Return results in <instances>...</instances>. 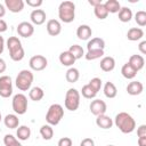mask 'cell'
<instances>
[{"label":"cell","mask_w":146,"mask_h":146,"mask_svg":"<svg viewBox=\"0 0 146 146\" xmlns=\"http://www.w3.org/2000/svg\"><path fill=\"white\" fill-rule=\"evenodd\" d=\"M122 133H131L136 129V121L135 119L128 114L127 112H120L115 115L113 122Z\"/></svg>","instance_id":"obj_1"},{"label":"cell","mask_w":146,"mask_h":146,"mask_svg":"<svg viewBox=\"0 0 146 146\" xmlns=\"http://www.w3.org/2000/svg\"><path fill=\"white\" fill-rule=\"evenodd\" d=\"M6 44L9 50V56L14 62H19L24 58V48L22 46L21 40L17 36H9Z\"/></svg>","instance_id":"obj_2"},{"label":"cell","mask_w":146,"mask_h":146,"mask_svg":"<svg viewBox=\"0 0 146 146\" xmlns=\"http://www.w3.org/2000/svg\"><path fill=\"white\" fill-rule=\"evenodd\" d=\"M58 17L64 23H72L75 18V5L72 1H63L58 7Z\"/></svg>","instance_id":"obj_3"},{"label":"cell","mask_w":146,"mask_h":146,"mask_svg":"<svg viewBox=\"0 0 146 146\" xmlns=\"http://www.w3.org/2000/svg\"><path fill=\"white\" fill-rule=\"evenodd\" d=\"M64 116V108L59 104H52L49 106L47 114H46V121L49 125H57Z\"/></svg>","instance_id":"obj_4"},{"label":"cell","mask_w":146,"mask_h":146,"mask_svg":"<svg viewBox=\"0 0 146 146\" xmlns=\"http://www.w3.org/2000/svg\"><path fill=\"white\" fill-rule=\"evenodd\" d=\"M33 79V73L30 70H22L16 76L15 84L21 91H27L32 86Z\"/></svg>","instance_id":"obj_5"},{"label":"cell","mask_w":146,"mask_h":146,"mask_svg":"<svg viewBox=\"0 0 146 146\" xmlns=\"http://www.w3.org/2000/svg\"><path fill=\"white\" fill-rule=\"evenodd\" d=\"M64 105H65V108L71 112L76 111L80 106V92L74 88H70L66 91Z\"/></svg>","instance_id":"obj_6"},{"label":"cell","mask_w":146,"mask_h":146,"mask_svg":"<svg viewBox=\"0 0 146 146\" xmlns=\"http://www.w3.org/2000/svg\"><path fill=\"white\" fill-rule=\"evenodd\" d=\"M11 106H13V110L16 114L18 115H23L26 113L27 111V98L25 95L23 94H17L13 97V100H11Z\"/></svg>","instance_id":"obj_7"},{"label":"cell","mask_w":146,"mask_h":146,"mask_svg":"<svg viewBox=\"0 0 146 146\" xmlns=\"http://www.w3.org/2000/svg\"><path fill=\"white\" fill-rule=\"evenodd\" d=\"M13 94V82L11 78L8 75L0 76V96L3 98H8Z\"/></svg>","instance_id":"obj_8"},{"label":"cell","mask_w":146,"mask_h":146,"mask_svg":"<svg viewBox=\"0 0 146 146\" xmlns=\"http://www.w3.org/2000/svg\"><path fill=\"white\" fill-rule=\"evenodd\" d=\"M29 65H30L31 70H33V71H42L47 67L48 60L42 55H34L30 58Z\"/></svg>","instance_id":"obj_9"},{"label":"cell","mask_w":146,"mask_h":146,"mask_svg":"<svg viewBox=\"0 0 146 146\" xmlns=\"http://www.w3.org/2000/svg\"><path fill=\"white\" fill-rule=\"evenodd\" d=\"M17 33L19 36L22 38H30L33 35L34 33V26L32 23H29V22H22L17 25V29H16Z\"/></svg>","instance_id":"obj_10"},{"label":"cell","mask_w":146,"mask_h":146,"mask_svg":"<svg viewBox=\"0 0 146 146\" xmlns=\"http://www.w3.org/2000/svg\"><path fill=\"white\" fill-rule=\"evenodd\" d=\"M89 108H90V112L98 116V115H103L105 114L106 110H107V106H106V103L102 99H94L90 105H89Z\"/></svg>","instance_id":"obj_11"},{"label":"cell","mask_w":146,"mask_h":146,"mask_svg":"<svg viewBox=\"0 0 146 146\" xmlns=\"http://www.w3.org/2000/svg\"><path fill=\"white\" fill-rule=\"evenodd\" d=\"M30 18H31L32 24H34V25H42L46 22L47 15H46L44 10L38 8V9L32 10V13L30 15Z\"/></svg>","instance_id":"obj_12"},{"label":"cell","mask_w":146,"mask_h":146,"mask_svg":"<svg viewBox=\"0 0 146 146\" xmlns=\"http://www.w3.org/2000/svg\"><path fill=\"white\" fill-rule=\"evenodd\" d=\"M46 29H47V32H48L49 35L56 36L62 32V24L57 19H49L47 22Z\"/></svg>","instance_id":"obj_13"},{"label":"cell","mask_w":146,"mask_h":146,"mask_svg":"<svg viewBox=\"0 0 146 146\" xmlns=\"http://www.w3.org/2000/svg\"><path fill=\"white\" fill-rule=\"evenodd\" d=\"M23 0H5V6L11 13H21L24 9Z\"/></svg>","instance_id":"obj_14"},{"label":"cell","mask_w":146,"mask_h":146,"mask_svg":"<svg viewBox=\"0 0 146 146\" xmlns=\"http://www.w3.org/2000/svg\"><path fill=\"white\" fill-rule=\"evenodd\" d=\"M144 90V86L140 81H131L128 86H127V92L131 96H137V95H140Z\"/></svg>","instance_id":"obj_15"},{"label":"cell","mask_w":146,"mask_h":146,"mask_svg":"<svg viewBox=\"0 0 146 146\" xmlns=\"http://www.w3.org/2000/svg\"><path fill=\"white\" fill-rule=\"evenodd\" d=\"M91 35H92V30L87 24H82L76 29V36L80 40H88L89 38H91Z\"/></svg>","instance_id":"obj_16"},{"label":"cell","mask_w":146,"mask_h":146,"mask_svg":"<svg viewBox=\"0 0 146 146\" xmlns=\"http://www.w3.org/2000/svg\"><path fill=\"white\" fill-rule=\"evenodd\" d=\"M99 66L104 72H111L115 67V59L111 56H105L102 58Z\"/></svg>","instance_id":"obj_17"},{"label":"cell","mask_w":146,"mask_h":146,"mask_svg":"<svg viewBox=\"0 0 146 146\" xmlns=\"http://www.w3.org/2000/svg\"><path fill=\"white\" fill-rule=\"evenodd\" d=\"M128 63L138 72V71H140V70L144 67V65H145V59H144V57H143L141 55H132V56H130Z\"/></svg>","instance_id":"obj_18"},{"label":"cell","mask_w":146,"mask_h":146,"mask_svg":"<svg viewBox=\"0 0 146 146\" xmlns=\"http://www.w3.org/2000/svg\"><path fill=\"white\" fill-rule=\"evenodd\" d=\"M96 124H97L100 129H105V130H106V129L112 128V125H113V120H112L110 116L105 115V114L98 115L97 119H96Z\"/></svg>","instance_id":"obj_19"},{"label":"cell","mask_w":146,"mask_h":146,"mask_svg":"<svg viewBox=\"0 0 146 146\" xmlns=\"http://www.w3.org/2000/svg\"><path fill=\"white\" fill-rule=\"evenodd\" d=\"M104 48H105V41L102 38H92L87 43L88 50H99V49L104 50Z\"/></svg>","instance_id":"obj_20"},{"label":"cell","mask_w":146,"mask_h":146,"mask_svg":"<svg viewBox=\"0 0 146 146\" xmlns=\"http://www.w3.org/2000/svg\"><path fill=\"white\" fill-rule=\"evenodd\" d=\"M3 123L9 129H16L19 125V119L16 114H7L3 119Z\"/></svg>","instance_id":"obj_21"},{"label":"cell","mask_w":146,"mask_h":146,"mask_svg":"<svg viewBox=\"0 0 146 146\" xmlns=\"http://www.w3.org/2000/svg\"><path fill=\"white\" fill-rule=\"evenodd\" d=\"M75 58L73 57V55L68 51V50H66V51H63V52H60V55H59V62H60V64L63 65V66H72L74 63H75Z\"/></svg>","instance_id":"obj_22"},{"label":"cell","mask_w":146,"mask_h":146,"mask_svg":"<svg viewBox=\"0 0 146 146\" xmlns=\"http://www.w3.org/2000/svg\"><path fill=\"white\" fill-rule=\"evenodd\" d=\"M144 36V31L140 27H131L127 32V38L130 41H138Z\"/></svg>","instance_id":"obj_23"},{"label":"cell","mask_w":146,"mask_h":146,"mask_svg":"<svg viewBox=\"0 0 146 146\" xmlns=\"http://www.w3.org/2000/svg\"><path fill=\"white\" fill-rule=\"evenodd\" d=\"M121 73L123 75V78L128 79V80H132L136 75H137V71L129 64V63H125L122 68H121Z\"/></svg>","instance_id":"obj_24"},{"label":"cell","mask_w":146,"mask_h":146,"mask_svg":"<svg viewBox=\"0 0 146 146\" xmlns=\"http://www.w3.org/2000/svg\"><path fill=\"white\" fill-rule=\"evenodd\" d=\"M104 95L107 98H114V97H116L117 89H116V87H115V84L113 82L108 81V82H106L104 84Z\"/></svg>","instance_id":"obj_25"},{"label":"cell","mask_w":146,"mask_h":146,"mask_svg":"<svg viewBox=\"0 0 146 146\" xmlns=\"http://www.w3.org/2000/svg\"><path fill=\"white\" fill-rule=\"evenodd\" d=\"M43 96H44V91H43L42 88H40V87H33V88L30 90V92H29V97H30V99L33 100V102H39V100H41V99L43 98Z\"/></svg>","instance_id":"obj_26"},{"label":"cell","mask_w":146,"mask_h":146,"mask_svg":"<svg viewBox=\"0 0 146 146\" xmlns=\"http://www.w3.org/2000/svg\"><path fill=\"white\" fill-rule=\"evenodd\" d=\"M106 10L108 11V14H115V13H119L120 9H121V5L117 0H107L105 3H104Z\"/></svg>","instance_id":"obj_27"},{"label":"cell","mask_w":146,"mask_h":146,"mask_svg":"<svg viewBox=\"0 0 146 146\" xmlns=\"http://www.w3.org/2000/svg\"><path fill=\"white\" fill-rule=\"evenodd\" d=\"M132 18V11L130 8L128 7H121L120 11H119V19L122 23H128L130 22Z\"/></svg>","instance_id":"obj_28"},{"label":"cell","mask_w":146,"mask_h":146,"mask_svg":"<svg viewBox=\"0 0 146 146\" xmlns=\"http://www.w3.org/2000/svg\"><path fill=\"white\" fill-rule=\"evenodd\" d=\"M65 78H66V81L70 82V83H74V82H76V81L79 80V78H80L79 70L75 68V67H70V68L66 71Z\"/></svg>","instance_id":"obj_29"},{"label":"cell","mask_w":146,"mask_h":146,"mask_svg":"<svg viewBox=\"0 0 146 146\" xmlns=\"http://www.w3.org/2000/svg\"><path fill=\"white\" fill-rule=\"evenodd\" d=\"M16 136L19 140H27L31 136V129L27 125H21L17 128Z\"/></svg>","instance_id":"obj_30"},{"label":"cell","mask_w":146,"mask_h":146,"mask_svg":"<svg viewBox=\"0 0 146 146\" xmlns=\"http://www.w3.org/2000/svg\"><path fill=\"white\" fill-rule=\"evenodd\" d=\"M40 135L44 140H50L54 137V129L49 124H43L40 128Z\"/></svg>","instance_id":"obj_31"},{"label":"cell","mask_w":146,"mask_h":146,"mask_svg":"<svg viewBox=\"0 0 146 146\" xmlns=\"http://www.w3.org/2000/svg\"><path fill=\"white\" fill-rule=\"evenodd\" d=\"M94 14H95V16H96L98 19H105V18H107V16H108V11L106 10L104 3H100V5H98L97 7H95V8H94Z\"/></svg>","instance_id":"obj_32"},{"label":"cell","mask_w":146,"mask_h":146,"mask_svg":"<svg viewBox=\"0 0 146 146\" xmlns=\"http://www.w3.org/2000/svg\"><path fill=\"white\" fill-rule=\"evenodd\" d=\"M68 51L73 55V57H74L75 59H80V58H82V56H84V50H83V48H82L81 46H79V44H73V46H71V47L68 48Z\"/></svg>","instance_id":"obj_33"},{"label":"cell","mask_w":146,"mask_h":146,"mask_svg":"<svg viewBox=\"0 0 146 146\" xmlns=\"http://www.w3.org/2000/svg\"><path fill=\"white\" fill-rule=\"evenodd\" d=\"M103 56H104V50H102V49H99V50H88L84 54V58L87 60H95V59H98Z\"/></svg>","instance_id":"obj_34"},{"label":"cell","mask_w":146,"mask_h":146,"mask_svg":"<svg viewBox=\"0 0 146 146\" xmlns=\"http://www.w3.org/2000/svg\"><path fill=\"white\" fill-rule=\"evenodd\" d=\"M81 94H82V96H83L84 98H87V99H92V98H95L96 95H97V92H96L89 84H84V86L82 87Z\"/></svg>","instance_id":"obj_35"},{"label":"cell","mask_w":146,"mask_h":146,"mask_svg":"<svg viewBox=\"0 0 146 146\" xmlns=\"http://www.w3.org/2000/svg\"><path fill=\"white\" fill-rule=\"evenodd\" d=\"M135 21L139 26H141V27L145 26L146 25V11H144V10L137 11L135 15Z\"/></svg>","instance_id":"obj_36"},{"label":"cell","mask_w":146,"mask_h":146,"mask_svg":"<svg viewBox=\"0 0 146 146\" xmlns=\"http://www.w3.org/2000/svg\"><path fill=\"white\" fill-rule=\"evenodd\" d=\"M97 94H98V91L100 90V88H102V84H103V81L99 79V78H94V79H91L90 81H89V83H88Z\"/></svg>","instance_id":"obj_37"},{"label":"cell","mask_w":146,"mask_h":146,"mask_svg":"<svg viewBox=\"0 0 146 146\" xmlns=\"http://www.w3.org/2000/svg\"><path fill=\"white\" fill-rule=\"evenodd\" d=\"M18 143V139L16 137H14L13 135H6L3 137V144L5 146H13L15 144Z\"/></svg>","instance_id":"obj_38"},{"label":"cell","mask_w":146,"mask_h":146,"mask_svg":"<svg viewBox=\"0 0 146 146\" xmlns=\"http://www.w3.org/2000/svg\"><path fill=\"white\" fill-rule=\"evenodd\" d=\"M72 144H73V141L70 137H63L58 140L57 146H72Z\"/></svg>","instance_id":"obj_39"},{"label":"cell","mask_w":146,"mask_h":146,"mask_svg":"<svg viewBox=\"0 0 146 146\" xmlns=\"http://www.w3.org/2000/svg\"><path fill=\"white\" fill-rule=\"evenodd\" d=\"M26 3H27V6H30V7H33V8H39L43 2H42V0H26Z\"/></svg>","instance_id":"obj_40"},{"label":"cell","mask_w":146,"mask_h":146,"mask_svg":"<svg viewBox=\"0 0 146 146\" xmlns=\"http://www.w3.org/2000/svg\"><path fill=\"white\" fill-rule=\"evenodd\" d=\"M137 136L138 137H146V125L141 124L137 128Z\"/></svg>","instance_id":"obj_41"},{"label":"cell","mask_w":146,"mask_h":146,"mask_svg":"<svg viewBox=\"0 0 146 146\" xmlns=\"http://www.w3.org/2000/svg\"><path fill=\"white\" fill-rule=\"evenodd\" d=\"M80 146H95V141L91 138H84L81 140Z\"/></svg>","instance_id":"obj_42"},{"label":"cell","mask_w":146,"mask_h":146,"mask_svg":"<svg viewBox=\"0 0 146 146\" xmlns=\"http://www.w3.org/2000/svg\"><path fill=\"white\" fill-rule=\"evenodd\" d=\"M138 48H139V51H140L143 55H145V54H146V41H141V42L139 43Z\"/></svg>","instance_id":"obj_43"},{"label":"cell","mask_w":146,"mask_h":146,"mask_svg":"<svg viewBox=\"0 0 146 146\" xmlns=\"http://www.w3.org/2000/svg\"><path fill=\"white\" fill-rule=\"evenodd\" d=\"M7 23L2 19V18H0V33H2V32H6L7 31Z\"/></svg>","instance_id":"obj_44"},{"label":"cell","mask_w":146,"mask_h":146,"mask_svg":"<svg viewBox=\"0 0 146 146\" xmlns=\"http://www.w3.org/2000/svg\"><path fill=\"white\" fill-rule=\"evenodd\" d=\"M6 68H7L6 62H5L2 58H0V73H3V72L6 71Z\"/></svg>","instance_id":"obj_45"},{"label":"cell","mask_w":146,"mask_h":146,"mask_svg":"<svg viewBox=\"0 0 146 146\" xmlns=\"http://www.w3.org/2000/svg\"><path fill=\"white\" fill-rule=\"evenodd\" d=\"M138 146H146V137H138Z\"/></svg>","instance_id":"obj_46"},{"label":"cell","mask_w":146,"mask_h":146,"mask_svg":"<svg viewBox=\"0 0 146 146\" xmlns=\"http://www.w3.org/2000/svg\"><path fill=\"white\" fill-rule=\"evenodd\" d=\"M88 2H89V5H91V6L94 7V8H95V7H97L98 5H100V3H103V2L100 1V0H89Z\"/></svg>","instance_id":"obj_47"},{"label":"cell","mask_w":146,"mask_h":146,"mask_svg":"<svg viewBox=\"0 0 146 146\" xmlns=\"http://www.w3.org/2000/svg\"><path fill=\"white\" fill-rule=\"evenodd\" d=\"M5 14H6V7H5L2 3H0V18L3 17Z\"/></svg>","instance_id":"obj_48"},{"label":"cell","mask_w":146,"mask_h":146,"mask_svg":"<svg viewBox=\"0 0 146 146\" xmlns=\"http://www.w3.org/2000/svg\"><path fill=\"white\" fill-rule=\"evenodd\" d=\"M3 49H5V40H3V38L0 35V54H2Z\"/></svg>","instance_id":"obj_49"},{"label":"cell","mask_w":146,"mask_h":146,"mask_svg":"<svg viewBox=\"0 0 146 146\" xmlns=\"http://www.w3.org/2000/svg\"><path fill=\"white\" fill-rule=\"evenodd\" d=\"M13 146H22V144H21V143H19V141H18V143H17V144H15V145H13Z\"/></svg>","instance_id":"obj_50"},{"label":"cell","mask_w":146,"mask_h":146,"mask_svg":"<svg viewBox=\"0 0 146 146\" xmlns=\"http://www.w3.org/2000/svg\"><path fill=\"white\" fill-rule=\"evenodd\" d=\"M2 120V116H1V113H0V121Z\"/></svg>","instance_id":"obj_51"},{"label":"cell","mask_w":146,"mask_h":146,"mask_svg":"<svg viewBox=\"0 0 146 146\" xmlns=\"http://www.w3.org/2000/svg\"><path fill=\"white\" fill-rule=\"evenodd\" d=\"M107 146H114V145H107Z\"/></svg>","instance_id":"obj_52"}]
</instances>
